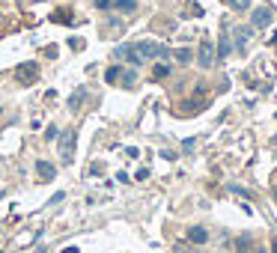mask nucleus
Listing matches in <instances>:
<instances>
[{
  "mask_svg": "<svg viewBox=\"0 0 277 253\" xmlns=\"http://www.w3.org/2000/svg\"><path fill=\"white\" fill-rule=\"evenodd\" d=\"M176 253H188V250H185V247H182V244H179V247H176Z\"/></svg>",
  "mask_w": 277,
  "mask_h": 253,
  "instance_id": "nucleus-21",
  "label": "nucleus"
},
{
  "mask_svg": "<svg viewBox=\"0 0 277 253\" xmlns=\"http://www.w3.org/2000/svg\"><path fill=\"white\" fill-rule=\"evenodd\" d=\"M188 241H191V244H206V241H209V232H206L203 227H191V230H188Z\"/></svg>",
  "mask_w": 277,
  "mask_h": 253,
  "instance_id": "nucleus-6",
  "label": "nucleus"
},
{
  "mask_svg": "<svg viewBox=\"0 0 277 253\" xmlns=\"http://www.w3.org/2000/svg\"><path fill=\"white\" fill-rule=\"evenodd\" d=\"M229 51H232V42H229V36H224V39H221V45H218V60H224Z\"/></svg>",
  "mask_w": 277,
  "mask_h": 253,
  "instance_id": "nucleus-13",
  "label": "nucleus"
},
{
  "mask_svg": "<svg viewBox=\"0 0 277 253\" xmlns=\"http://www.w3.org/2000/svg\"><path fill=\"white\" fill-rule=\"evenodd\" d=\"M120 75H123V69H120V66H110V69L104 71V81H107V84H116V81H120Z\"/></svg>",
  "mask_w": 277,
  "mask_h": 253,
  "instance_id": "nucleus-12",
  "label": "nucleus"
},
{
  "mask_svg": "<svg viewBox=\"0 0 277 253\" xmlns=\"http://www.w3.org/2000/svg\"><path fill=\"white\" fill-rule=\"evenodd\" d=\"M0 197H3V194H0Z\"/></svg>",
  "mask_w": 277,
  "mask_h": 253,
  "instance_id": "nucleus-24",
  "label": "nucleus"
},
{
  "mask_svg": "<svg viewBox=\"0 0 277 253\" xmlns=\"http://www.w3.org/2000/svg\"><path fill=\"white\" fill-rule=\"evenodd\" d=\"M134 179H140V182H143V179H149V170H146V167H143V170H137V176H134Z\"/></svg>",
  "mask_w": 277,
  "mask_h": 253,
  "instance_id": "nucleus-20",
  "label": "nucleus"
},
{
  "mask_svg": "<svg viewBox=\"0 0 277 253\" xmlns=\"http://www.w3.org/2000/svg\"><path fill=\"white\" fill-rule=\"evenodd\" d=\"M256 253H265V250H256Z\"/></svg>",
  "mask_w": 277,
  "mask_h": 253,
  "instance_id": "nucleus-23",
  "label": "nucleus"
},
{
  "mask_svg": "<svg viewBox=\"0 0 277 253\" xmlns=\"http://www.w3.org/2000/svg\"><path fill=\"white\" fill-rule=\"evenodd\" d=\"M99 9H113V0H96Z\"/></svg>",
  "mask_w": 277,
  "mask_h": 253,
  "instance_id": "nucleus-18",
  "label": "nucleus"
},
{
  "mask_svg": "<svg viewBox=\"0 0 277 253\" xmlns=\"http://www.w3.org/2000/svg\"><path fill=\"white\" fill-rule=\"evenodd\" d=\"M253 27H235V42H239V51H245V45L251 42Z\"/></svg>",
  "mask_w": 277,
  "mask_h": 253,
  "instance_id": "nucleus-7",
  "label": "nucleus"
},
{
  "mask_svg": "<svg viewBox=\"0 0 277 253\" xmlns=\"http://www.w3.org/2000/svg\"><path fill=\"white\" fill-rule=\"evenodd\" d=\"M36 173H39V179H42V182H51V179L57 176V167L48 164V161H36Z\"/></svg>",
  "mask_w": 277,
  "mask_h": 253,
  "instance_id": "nucleus-5",
  "label": "nucleus"
},
{
  "mask_svg": "<svg viewBox=\"0 0 277 253\" xmlns=\"http://www.w3.org/2000/svg\"><path fill=\"white\" fill-rule=\"evenodd\" d=\"M33 78H36V66H21L18 69V81H27L30 84Z\"/></svg>",
  "mask_w": 277,
  "mask_h": 253,
  "instance_id": "nucleus-10",
  "label": "nucleus"
},
{
  "mask_svg": "<svg viewBox=\"0 0 277 253\" xmlns=\"http://www.w3.org/2000/svg\"><path fill=\"white\" fill-rule=\"evenodd\" d=\"M113 9H120V12H134V9H137V0H113Z\"/></svg>",
  "mask_w": 277,
  "mask_h": 253,
  "instance_id": "nucleus-9",
  "label": "nucleus"
},
{
  "mask_svg": "<svg viewBox=\"0 0 277 253\" xmlns=\"http://www.w3.org/2000/svg\"><path fill=\"white\" fill-rule=\"evenodd\" d=\"M194 146H197V140H194V137H191V140H185V143H182V149H185V152H191V149H194Z\"/></svg>",
  "mask_w": 277,
  "mask_h": 253,
  "instance_id": "nucleus-19",
  "label": "nucleus"
},
{
  "mask_svg": "<svg viewBox=\"0 0 277 253\" xmlns=\"http://www.w3.org/2000/svg\"><path fill=\"white\" fill-rule=\"evenodd\" d=\"M232 12H248L251 9V0H227Z\"/></svg>",
  "mask_w": 277,
  "mask_h": 253,
  "instance_id": "nucleus-11",
  "label": "nucleus"
},
{
  "mask_svg": "<svg viewBox=\"0 0 277 253\" xmlns=\"http://www.w3.org/2000/svg\"><path fill=\"white\" fill-rule=\"evenodd\" d=\"M274 200H277V191H274Z\"/></svg>",
  "mask_w": 277,
  "mask_h": 253,
  "instance_id": "nucleus-22",
  "label": "nucleus"
},
{
  "mask_svg": "<svg viewBox=\"0 0 277 253\" xmlns=\"http://www.w3.org/2000/svg\"><path fill=\"white\" fill-rule=\"evenodd\" d=\"M173 57H176V60H179V63H182V66H188V63H191V60H194V54H191V48H179V51H176V54H173Z\"/></svg>",
  "mask_w": 277,
  "mask_h": 253,
  "instance_id": "nucleus-14",
  "label": "nucleus"
},
{
  "mask_svg": "<svg viewBox=\"0 0 277 253\" xmlns=\"http://www.w3.org/2000/svg\"><path fill=\"white\" fill-rule=\"evenodd\" d=\"M197 63H200L203 69H212V66L218 63V51H215V42H212V39H206V42L200 45V54H197Z\"/></svg>",
  "mask_w": 277,
  "mask_h": 253,
  "instance_id": "nucleus-2",
  "label": "nucleus"
},
{
  "mask_svg": "<svg viewBox=\"0 0 277 253\" xmlns=\"http://www.w3.org/2000/svg\"><path fill=\"white\" fill-rule=\"evenodd\" d=\"M271 24V12L268 9H253V15H251V27L253 30H265Z\"/></svg>",
  "mask_w": 277,
  "mask_h": 253,
  "instance_id": "nucleus-4",
  "label": "nucleus"
},
{
  "mask_svg": "<svg viewBox=\"0 0 277 253\" xmlns=\"http://www.w3.org/2000/svg\"><path fill=\"white\" fill-rule=\"evenodd\" d=\"M134 48L140 51L143 60H155V57H161V60H164V57H170V51H167L164 45H158V42H137Z\"/></svg>",
  "mask_w": 277,
  "mask_h": 253,
  "instance_id": "nucleus-1",
  "label": "nucleus"
},
{
  "mask_svg": "<svg viewBox=\"0 0 277 253\" xmlns=\"http://www.w3.org/2000/svg\"><path fill=\"white\" fill-rule=\"evenodd\" d=\"M152 75H155V81H158V78H167V75H170V66H164V63H161V66H155V69H152Z\"/></svg>",
  "mask_w": 277,
  "mask_h": 253,
  "instance_id": "nucleus-15",
  "label": "nucleus"
},
{
  "mask_svg": "<svg viewBox=\"0 0 277 253\" xmlns=\"http://www.w3.org/2000/svg\"><path fill=\"white\" fill-rule=\"evenodd\" d=\"M57 137H60L57 125H48V128H45V140H57Z\"/></svg>",
  "mask_w": 277,
  "mask_h": 253,
  "instance_id": "nucleus-17",
  "label": "nucleus"
},
{
  "mask_svg": "<svg viewBox=\"0 0 277 253\" xmlns=\"http://www.w3.org/2000/svg\"><path fill=\"white\" fill-rule=\"evenodd\" d=\"M120 78H123V87H131V84L137 81V75H134V71H123Z\"/></svg>",
  "mask_w": 277,
  "mask_h": 253,
  "instance_id": "nucleus-16",
  "label": "nucleus"
},
{
  "mask_svg": "<svg viewBox=\"0 0 277 253\" xmlns=\"http://www.w3.org/2000/svg\"><path fill=\"white\" fill-rule=\"evenodd\" d=\"M57 140H60V158H63V164H72V152H75V131L69 128V131H63Z\"/></svg>",
  "mask_w": 277,
  "mask_h": 253,
  "instance_id": "nucleus-3",
  "label": "nucleus"
},
{
  "mask_svg": "<svg viewBox=\"0 0 277 253\" xmlns=\"http://www.w3.org/2000/svg\"><path fill=\"white\" fill-rule=\"evenodd\" d=\"M84 98H87V90H84V87H77V90L72 92V98H69V107H72V111H77V107L84 104Z\"/></svg>",
  "mask_w": 277,
  "mask_h": 253,
  "instance_id": "nucleus-8",
  "label": "nucleus"
}]
</instances>
